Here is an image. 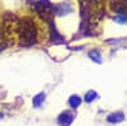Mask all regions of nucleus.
Wrapping results in <instances>:
<instances>
[{"label":"nucleus","instance_id":"9b49d317","mask_svg":"<svg viewBox=\"0 0 127 126\" xmlns=\"http://www.w3.org/2000/svg\"><path fill=\"white\" fill-rule=\"evenodd\" d=\"M3 117V113H0V119H1Z\"/></svg>","mask_w":127,"mask_h":126},{"label":"nucleus","instance_id":"f03ea898","mask_svg":"<svg viewBox=\"0 0 127 126\" xmlns=\"http://www.w3.org/2000/svg\"><path fill=\"white\" fill-rule=\"evenodd\" d=\"M34 9H36L37 14L42 19H45L48 23L52 22V18H54V6H52L47 0H41V1L36 3Z\"/></svg>","mask_w":127,"mask_h":126},{"label":"nucleus","instance_id":"423d86ee","mask_svg":"<svg viewBox=\"0 0 127 126\" xmlns=\"http://www.w3.org/2000/svg\"><path fill=\"white\" fill-rule=\"evenodd\" d=\"M123 119H125V115H123L122 112H116V113L109 115L107 120H108L109 122H120V121H122Z\"/></svg>","mask_w":127,"mask_h":126},{"label":"nucleus","instance_id":"20e7f679","mask_svg":"<svg viewBox=\"0 0 127 126\" xmlns=\"http://www.w3.org/2000/svg\"><path fill=\"white\" fill-rule=\"evenodd\" d=\"M74 120V116H72V113L65 111L64 113H61L60 116H59V124L61 126H70L71 122Z\"/></svg>","mask_w":127,"mask_h":126},{"label":"nucleus","instance_id":"6e6552de","mask_svg":"<svg viewBox=\"0 0 127 126\" xmlns=\"http://www.w3.org/2000/svg\"><path fill=\"white\" fill-rule=\"evenodd\" d=\"M80 103H81V99L78 97V96H71V98L69 99V104L72 107V108H76L80 106Z\"/></svg>","mask_w":127,"mask_h":126},{"label":"nucleus","instance_id":"7ed1b4c3","mask_svg":"<svg viewBox=\"0 0 127 126\" xmlns=\"http://www.w3.org/2000/svg\"><path fill=\"white\" fill-rule=\"evenodd\" d=\"M111 8L117 14L127 15V0H111Z\"/></svg>","mask_w":127,"mask_h":126},{"label":"nucleus","instance_id":"9d476101","mask_svg":"<svg viewBox=\"0 0 127 126\" xmlns=\"http://www.w3.org/2000/svg\"><path fill=\"white\" fill-rule=\"evenodd\" d=\"M95 97H97V93L94 90H90L85 94V102H92L93 99H95Z\"/></svg>","mask_w":127,"mask_h":126},{"label":"nucleus","instance_id":"1a4fd4ad","mask_svg":"<svg viewBox=\"0 0 127 126\" xmlns=\"http://www.w3.org/2000/svg\"><path fill=\"white\" fill-rule=\"evenodd\" d=\"M89 56L92 57V60H95L97 62H100V55H99V52L97 50H93L89 52Z\"/></svg>","mask_w":127,"mask_h":126},{"label":"nucleus","instance_id":"0eeeda50","mask_svg":"<svg viewBox=\"0 0 127 126\" xmlns=\"http://www.w3.org/2000/svg\"><path fill=\"white\" fill-rule=\"evenodd\" d=\"M43 101H45V93L37 94V96L33 98V106H34V107H39Z\"/></svg>","mask_w":127,"mask_h":126},{"label":"nucleus","instance_id":"f257e3e1","mask_svg":"<svg viewBox=\"0 0 127 126\" xmlns=\"http://www.w3.org/2000/svg\"><path fill=\"white\" fill-rule=\"evenodd\" d=\"M19 37L23 46L34 45L37 41V26L33 19L26 17L19 24Z\"/></svg>","mask_w":127,"mask_h":126},{"label":"nucleus","instance_id":"39448f33","mask_svg":"<svg viewBox=\"0 0 127 126\" xmlns=\"http://www.w3.org/2000/svg\"><path fill=\"white\" fill-rule=\"evenodd\" d=\"M54 12L57 14V15H66L67 13L71 12V8L69 4H65V5H57L54 8Z\"/></svg>","mask_w":127,"mask_h":126}]
</instances>
